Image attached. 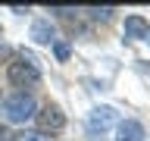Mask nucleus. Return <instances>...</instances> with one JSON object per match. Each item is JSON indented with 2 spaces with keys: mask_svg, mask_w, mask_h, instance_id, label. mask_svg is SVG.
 I'll return each mask as SVG.
<instances>
[{
  "mask_svg": "<svg viewBox=\"0 0 150 141\" xmlns=\"http://www.w3.org/2000/svg\"><path fill=\"white\" fill-rule=\"evenodd\" d=\"M88 13H91L94 19H100V22H106V19H112V13H116V9H112V6H91Z\"/></svg>",
  "mask_w": 150,
  "mask_h": 141,
  "instance_id": "obj_9",
  "label": "nucleus"
},
{
  "mask_svg": "<svg viewBox=\"0 0 150 141\" xmlns=\"http://www.w3.org/2000/svg\"><path fill=\"white\" fill-rule=\"evenodd\" d=\"M150 35V22L144 16H125V38L131 41H144Z\"/></svg>",
  "mask_w": 150,
  "mask_h": 141,
  "instance_id": "obj_7",
  "label": "nucleus"
},
{
  "mask_svg": "<svg viewBox=\"0 0 150 141\" xmlns=\"http://www.w3.org/2000/svg\"><path fill=\"white\" fill-rule=\"evenodd\" d=\"M31 41L35 44H53L56 41V28L50 25V19H35L31 22Z\"/></svg>",
  "mask_w": 150,
  "mask_h": 141,
  "instance_id": "obj_6",
  "label": "nucleus"
},
{
  "mask_svg": "<svg viewBox=\"0 0 150 141\" xmlns=\"http://www.w3.org/2000/svg\"><path fill=\"white\" fill-rule=\"evenodd\" d=\"M3 113H6L9 122H28L38 113V100L31 91H13L3 100Z\"/></svg>",
  "mask_w": 150,
  "mask_h": 141,
  "instance_id": "obj_2",
  "label": "nucleus"
},
{
  "mask_svg": "<svg viewBox=\"0 0 150 141\" xmlns=\"http://www.w3.org/2000/svg\"><path fill=\"white\" fill-rule=\"evenodd\" d=\"M9 141H50L44 135V132H38V129H25V132H19V135H13Z\"/></svg>",
  "mask_w": 150,
  "mask_h": 141,
  "instance_id": "obj_8",
  "label": "nucleus"
},
{
  "mask_svg": "<svg viewBox=\"0 0 150 141\" xmlns=\"http://www.w3.org/2000/svg\"><path fill=\"white\" fill-rule=\"evenodd\" d=\"M53 50H56V56H59V60H69V44L56 41V44H53Z\"/></svg>",
  "mask_w": 150,
  "mask_h": 141,
  "instance_id": "obj_10",
  "label": "nucleus"
},
{
  "mask_svg": "<svg viewBox=\"0 0 150 141\" xmlns=\"http://www.w3.org/2000/svg\"><path fill=\"white\" fill-rule=\"evenodd\" d=\"M6 78L9 85H16L19 91L22 88H31V85L41 82V69H38V60L31 53H19L6 63Z\"/></svg>",
  "mask_w": 150,
  "mask_h": 141,
  "instance_id": "obj_1",
  "label": "nucleus"
},
{
  "mask_svg": "<svg viewBox=\"0 0 150 141\" xmlns=\"http://www.w3.org/2000/svg\"><path fill=\"white\" fill-rule=\"evenodd\" d=\"M0 141H9V132H6V125H0Z\"/></svg>",
  "mask_w": 150,
  "mask_h": 141,
  "instance_id": "obj_11",
  "label": "nucleus"
},
{
  "mask_svg": "<svg viewBox=\"0 0 150 141\" xmlns=\"http://www.w3.org/2000/svg\"><path fill=\"white\" fill-rule=\"evenodd\" d=\"M147 41H150V35H147Z\"/></svg>",
  "mask_w": 150,
  "mask_h": 141,
  "instance_id": "obj_12",
  "label": "nucleus"
},
{
  "mask_svg": "<svg viewBox=\"0 0 150 141\" xmlns=\"http://www.w3.org/2000/svg\"><path fill=\"white\" fill-rule=\"evenodd\" d=\"M35 122H38V132H63L66 129V116L56 103H44L41 110L35 113Z\"/></svg>",
  "mask_w": 150,
  "mask_h": 141,
  "instance_id": "obj_3",
  "label": "nucleus"
},
{
  "mask_svg": "<svg viewBox=\"0 0 150 141\" xmlns=\"http://www.w3.org/2000/svg\"><path fill=\"white\" fill-rule=\"evenodd\" d=\"M112 122H116V110H112V107H97V110H91V116H88V132H91V135L100 132L103 135Z\"/></svg>",
  "mask_w": 150,
  "mask_h": 141,
  "instance_id": "obj_4",
  "label": "nucleus"
},
{
  "mask_svg": "<svg viewBox=\"0 0 150 141\" xmlns=\"http://www.w3.org/2000/svg\"><path fill=\"white\" fill-rule=\"evenodd\" d=\"M147 135H144V125H141L138 119H125L116 125V141H144Z\"/></svg>",
  "mask_w": 150,
  "mask_h": 141,
  "instance_id": "obj_5",
  "label": "nucleus"
}]
</instances>
